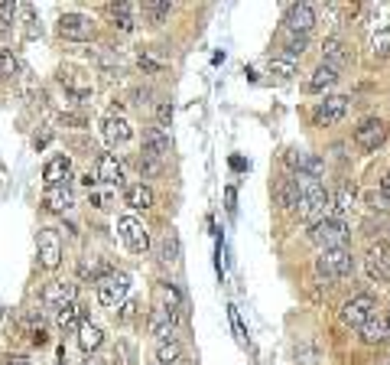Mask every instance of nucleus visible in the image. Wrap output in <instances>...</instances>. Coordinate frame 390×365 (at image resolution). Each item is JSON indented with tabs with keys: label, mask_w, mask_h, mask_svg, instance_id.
<instances>
[{
	"label": "nucleus",
	"mask_w": 390,
	"mask_h": 365,
	"mask_svg": "<svg viewBox=\"0 0 390 365\" xmlns=\"http://www.w3.org/2000/svg\"><path fill=\"white\" fill-rule=\"evenodd\" d=\"M322 63L342 72L345 65L352 63V49L345 46V43H342V39H338V36H329V39H325V43H322Z\"/></svg>",
	"instance_id": "18"
},
{
	"label": "nucleus",
	"mask_w": 390,
	"mask_h": 365,
	"mask_svg": "<svg viewBox=\"0 0 390 365\" xmlns=\"http://www.w3.org/2000/svg\"><path fill=\"white\" fill-rule=\"evenodd\" d=\"M43 206H46L49 212H59V216H65V212L75 206V193H72L69 183L49 186V189H43Z\"/></svg>",
	"instance_id": "17"
},
{
	"label": "nucleus",
	"mask_w": 390,
	"mask_h": 365,
	"mask_svg": "<svg viewBox=\"0 0 390 365\" xmlns=\"http://www.w3.org/2000/svg\"><path fill=\"white\" fill-rule=\"evenodd\" d=\"M364 271L371 280L377 284H390V241H374L371 248L364 251Z\"/></svg>",
	"instance_id": "6"
},
{
	"label": "nucleus",
	"mask_w": 390,
	"mask_h": 365,
	"mask_svg": "<svg viewBox=\"0 0 390 365\" xmlns=\"http://www.w3.org/2000/svg\"><path fill=\"white\" fill-rule=\"evenodd\" d=\"M20 14H23V4H16V0H0V23L10 26Z\"/></svg>",
	"instance_id": "37"
},
{
	"label": "nucleus",
	"mask_w": 390,
	"mask_h": 365,
	"mask_svg": "<svg viewBox=\"0 0 390 365\" xmlns=\"http://www.w3.org/2000/svg\"><path fill=\"white\" fill-rule=\"evenodd\" d=\"M371 317H374V297H371V294H358V297H352V300L342 307V323H345V327L361 329Z\"/></svg>",
	"instance_id": "10"
},
{
	"label": "nucleus",
	"mask_w": 390,
	"mask_h": 365,
	"mask_svg": "<svg viewBox=\"0 0 390 365\" xmlns=\"http://www.w3.org/2000/svg\"><path fill=\"white\" fill-rule=\"evenodd\" d=\"M94 183H98V173H82V186L94 189Z\"/></svg>",
	"instance_id": "51"
},
{
	"label": "nucleus",
	"mask_w": 390,
	"mask_h": 365,
	"mask_svg": "<svg viewBox=\"0 0 390 365\" xmlns=\"http://www.w3.org/2000/svg\"><path fill=\"white\" fill-rule=\"evenodd\" d=\"M85 323H88V313H85V307L78 300L69 303V307H62V310L55 313V327H59L62 333H72V329L78 333Z\"/></svg>",
	"instance_id": "22"
},
{
	"label": "nucleus",
	"mask_w": 390,
	"mask_h": 365,
	"mask_svg": "<svg viewBox=\"0 0 390 365\" xmlns=\"http://www.w3.org/2000/svg\"><path fill=\"white\" fill-rule=\"evenodd\" d=\"M36 255H39V265L46 268V271H55V268L62 265V238L55 228H39Z\"/></svg>",
	"instance_id": "8"
},
{
	"label": "nucleus",
	"mask_w": 390,
	"mask_h": 365,
	"mask_svg": "<svg viewBox=\"0 0 390 365\" xmlns=\"http://www.w3.org/2000/svg\"><path fill=\"white\" fill-rule=\"evenodd\" d=\"M169 14H173L169 0H146V4H140V16L146 20V26H163L169 20Z\"/></svg>",
	"instance_id": "25"
},
{
	"label": "nucleus",
	"mask_w": 390,
	"mask_h": 365,
	"mask_svg": "<svg viewBox=\"0 0 390 365\" xmlns=\"http://www.w3.org/2000/svg\"><path fill=\"white\" fill-rule=\"evenodd\" d=\"M358 333H361V339H364L367 346H377V342L390 339V327H387V319H384V317H371Z\"/></svg>",
	"instance_id": "28"
},
{
	"label": "nucleus",
	"mask_w": 390,
	"mask_h": 365,
	"mask_svg": "<svg viewBox=\"0 0 390 365\" xmlns=\"http://www.w3.org/2000/svg\"><path fill=\"white\" fill-rule=\"evenodd\" d=\"M88 202H92V206H98V209H111V196L107 193H88Z\"/></svg>",
	"instance_id": "43"
},
{
	"label": "nucleus",
	"mask_w": 390,
	"mask_h": 365,
	"mask_svg": "<svg viewBox=\"0 0 390 365\" xmlns=\"http://www.w3.org/2000/svg\"><path fill=\"white\" fill-rule=\"evenodd\" d=\"M156 255H160L163 265H176V261H179L183 245H179V232H176V228H166V232L160 235V248H156Z\"/></svg>",
	"instance_id": "26"
},
{
	"label": "nucleus",
	"mask_w": 390,
	"mask_h": 365,
	"mask_svg": "<svg viewBox=\"0 0 390 365\" xmlns=\"http://www.w3.org/2000/svg\"><path fill=\"white\" fill-rule=\"evenodd\" d=\"M273 199H276V206H280V209H286V212L296 209V212H299V202H303V189H299L296 176L280 179V183H276V189H273Z\"/></svg>",
	"instance_id": "20"
},
{
	"label": "nucleus",
	"mask_w": 390,
	"mask_h": 365,
	"mask_svg": "<svg viewBox=\"0 0 390 365\" xmlns=\"http://www.w3.org/2000/svg\"><path fill=\"white\" fill-rule=\"evenodd\" d=\"M335 82H338V69H332V65L319 63V65L313 69V75L306 78V85H303V88H306L309 95H319V92H329Z\"/></svg>",
	"instance_id": "23"
},
{
	"label": "nucleus",
	"mask_w": 390,
	"mask_h": 365,
	"mask_svg": "<svg viewBox=\"0 0 390 365\" xmlns=\"http://www.w3.org/2000/svg\"><path fill=\"white\" fill-rule=\"evenodd\" d=\"M367 49H371V59H387V55H390V23L381 26V30L371 36Z\"/></svg>",
	"instance_id": "31"
},
{
	"label": "nucleus",
	"mask_w": 390,
	"mask_h": 365,
	"mask_svg": "<svg viewBox=\"0 0 390 365\" xmlns=\"http://www.w3.org/2000/svg\"><path fill=\"white\" fill-rule=\"evenodd\" d=\"M101 137H104L111 147H117V144H127V140L134 137V127H130V121L124 115H107L104 121H101Z\"/></svg>",
	"instance_id": "14"
},
{
	"label": "nucleus",
	"mask_w": 390,
	"mask_h": 365,
	"mask_svg": "<svg viewBox=\"0 0 390 365\" xmlns=\"http://www.w3.org/2000/svg\"><path fill=\"white\" fill-rule=\"evenodd\" d=\"M160 170H163V160H153V157H143V160H140V173H143V176H156Z\"/></svg>",
	"instance_id": "40"
},
{
	"label": "nucleus",
	"mask_w": 390,
	"mask_h": 365,
	"mask_svg": "<svg viewBox=\"0 0 390 365\" xmlns=\"http://www.w3.org/2000/svg\"><path fill=\"white\" fill-rule=\"evenodd\" d=\"M169 134L163 127H146L143 131V157H153V160H166L169 157Z\"/></svg>",
	"instance_id": "19"
},
{
	"label": "nucleus",
	"mask_w": 390,
	"mask_h": 365,
	"mask_svg": "<svg viewBox=\"0 0 390 365\" xmlns=\"http://www.w3.org/2000/svg\"><path fill=\"white\" fill-rule=\"evenodd\" d=\"M224 202H228V212H234V209H237V189H234V186L224 189Z\"/></svg>",
	"instance_id": "45"
},
{
	"label": "nucleus",
	"mask_w": 390,
	"mask_h": 365,
	"mask_svg": "<svg viewBox=\"0 0 390 365\" xmlns=\"http://www.w3.org/2000/svg\"><path fill=\"white\" fill-rule=\"evenodd\" d=\"M283 164L290 166L296 176H313L319 179L322 173H325V160L315 154H306V150H286L283 154Z\"/></svg>",
	"instance_id": "9"
},
{
	"label": "nucleus",
	"mask_w": 390,
	"mask_h": 365,
	"mask_svg": "<svg viewBox=\"0 0 390 365\" xmlns=\"http://www.w3.org/2000/svg\"><path fill=\"white\" fill-rule=\"evenodd\" d=\"M322 362V356H319V349H315V342L313 339H303L296 346V365H319Z\"/></svg>",
	"instance_id": "35"
},
{
	"label": "nucleus",
	"mask_w": 390,
	"mask_h": 365,
	"mask_svg": "<svg viewBox=\"0 0 390 365\" xmlns=\"http://www.w3.org/2000/svg\"><path fill=\"white\" fill-rule=\"evenodd\" d=\"M130 290V277L124 271H111L107 277L98 280V303L101 307H121L127 300Z\"/></svg>",
	"instance_id": "7"
},
{
	"label": "nucleus",
	"mask_w": 390,
	"mask_h": 365,
	"mask_svg": "<svg viewBox=\"0 0 390 365\" xmlns=\"http://www.w3.org/2000/svg\"><path fill=\"white\" fill-rule=\"evenodd\" d=\"M49 140H53V134H39V137L36 140H33V147H36V150H43V147H46V144H49Z\"/></svg>",
	"instance_id": "50"
},
{
	"label": "nucleus",
	"mask_w": 390,
	"mask_h": 365,
	"mask_svg": "<svg viewBox=\"0 0 390 365\" xmlns=\"http://www.w3.org/2000/svg\"><path fill=\"white\" fill-rule=\"evenodd\" d=\"M176 365H192V362H189V359H179V362H176Z\"/></svg>",
	"instance_id": "56"
},
{
	"label": "nucleus",
	"mask_w": 390,
	"mask_h": 365,
	"mask_svg": "<svg viewBox=\"0 0 390 365\" xmlns=\"http://www.w3.org/2000/svg\"><path fill=\"white\" fill-rule=\"evenodd\" d=\"M387 140V125H384L381 117H364L358 127H354V144H358L361 150H377Z\"/></svg>",
	"instance_id": "11"
},
{
	"label": "nucleus",
	"mask_w": 390,
	"mask_h": 365,
	"mask_svg": "<svg viewBox=\"0 0 390 365\" xmlns=\"http://www.w3.org/2000/svg\"><path fill=\"white\" fill-rule=\"evenodd\" d=\"M59 36L62 39H75V43H85V39H92L94 33V23H92V16H85V14H62L59 16Z\"/></svg>",
	"instance_id": "12"
},
{
	"label": "nucleus",
	"mask_w": 390,
	"mask_h": 365,
	"mask_svg": "<svg viewBox=\"0 0 390 365\" xmlns=\"http://www.w3.org/2000/svg\"><path fill=\"white\" fill-rule=\"evenodd\" d=\"M348 238H352V228L348 222L338 216L332 218H322L315 226H309V241H313L315 248L329 251V248H348Z\"/></svg>",
	"instance_id": "1"
},
{
	"label": "nucleus",
	"mask_w": 390,
	"mask_h": 365,
	"mask_svg": "<svg viewBox=\"0 0 390 365\" xmlns=\"http://www.w3.org/2000/svg\"><path fill=\"white\" fill-rule=\"evenodd\" d=\"M20 72V59L13 55V49L0 46V78H13Z\"/></svg>",
	"instance_id": "36"
},
{
	"label": "nucleus",
	"mask_w": 390,
	"mask_h": 365,
	"mask_svg": "<svg viewBox=\"0 0 390 365\" xmlns=\"http://www.w3.org/2000/svg\"><path fill=\"white\" fill-rule=\"evenodd\" d=\"M114 359L121 365H134V349H130L127 342H117V346H114Z\"/></svg>",
	"instance_id": "41"
},
{
	"label": "nucleus",
	"mask_w": 390,
	"mask_h": 365,
	"mask_svg": "<svg viewBox=\"0 0 390 365\" xmlns=\"http://www.w3.org/2000/svg\"><path fill=\"white\" fill-rule=\"evenodd\" d=\"M69 173H72V157L69 154H55L46 160L43 166V186H59V183H69Z\"/></svg>",
	"instance_id": "15"
},
{
	"label": "nucleus",
	"mask_w": 390,
	"mask_h": 365,
	"mask_svg": "<svg viewBox=\"0 0 390 365\" xmlns=\"http://www.w3.org/2000/svg\"><path fill=\"white\" fill-rule=\"evenodd\" d=\"M140 7H134V4H107V16H111V26L121 33H134V26H137V20H134V14H137Z\"/></svg>",
	"instance_id": "24"
},
{
	"label": "nucleus",
	"mask_w": 390,
	"mask_h": 365,
	"mask_svg": "<svg viewBox=\"0 0 390 365\" xmlns=\"http://www.w3.org/2000/svg\"><path fill=\"white\" fill-rule=\"evenodd\" d=\"M286 30L290 33H303V36H309V30L315 26V7L313 4H290L286 7Z\"/></svg>",
	"instance_id": "13"
},
{
	"label": "nucleus",
	"mask_w": 390,
	"mask_h": 365,
	"mask_svg": "<svg viewBox=\"0 0 390 365\" xmlns=\"http://www.w3.org/2000/svg\"><path fill=\"white\" fill-rule=\"evenodd\" d=\"M169 121H173V105H169V101H160V105H156V127L166 131Z\"/></svg>",
	"instance_id": "39"
},
{
	"label": "nucleus",
	"mask_w": 390,
	"mask_h": 365,
	"mask_svg": "<svg viewBox=\"0 0 390 365\" xmlns=\"http://www.w3.org/2000/svg\"><path fill=\"white\" fill-rule=\"evenodd\" d=\"M348 108H352V98H348V95H325L313 108V121L319 127H332V125H338V121H345Z\"/></svg>",
	"instance_id": "5"
},
{
	"label": "nucleus",
	"mask_w": 390,
	"mask_h": 365,
	"mask_svg": "<svg viewBox=\"0 0 390 365\" xmlns=\"http://www.w3.org/2000/svg\"><path fill=\"white\" fill-rule=\"evenodd\" d=\"M98 183H104L107 189H117V186H124V166L117 164V157H111V154H101L98 157Z\"/></svg>",
	"instance_id": "21"
},
{
	"label": "nucleus",
	"mask_w": 390,
	"mask_h": 365,
	"mask_svg": "<svg viewBox=\"0 0 390 365\" xmlns=\"http://www.w3.org/2000/svg\"><path fill=\"white\" fill-rule=\"evenodd\" d=\"M384 319H387V327H390V310H387V317H384Z\"/></svg>",
	"instance_id": "57"
},
{
	"label": "nucleus",
	"mask_w": 390,
	"mask_h": 365,
	"mask_svg": "<svg viewBox=\"0 0 390 365\" xmlns=\"http://www.w3.org/2000/svg\"><path fill=\"white\" fill-rule=\"evenodd\" d=\"M247 166H251V164H247L244 157H231V170H237V173H241V170H247Z\"/></svg>",
	"instance_id": "49"
},
{
	"label": "nucleus",
	"mask_w": 390,
	"mask_h": 365,
	"mask_svg": "<svg viewBox=\"0 0 390 365\" xmlns=\"http://www.w3.org/2000/svg\"><path fill=\"white\" fill-rule=\"evenodd\" d=\"M101 342H104V329L94 327V323H85L82 329H78V346H82L88 356H94V352L101 349Z\"/></svg>",
	"instance_id": "29"
},
{
	"label": "nucleus",
	"mask_w": 390,
	"mask_h": 365,
	"mask_svg": "<svg viewBox=\"0 0 390 365\" xmlns=\"http://www.w3.org/2000/svg\"><path fill=\"white\" fill-rule=\"evenodd\" d=\"M78 297V287L75 284H69V280H55V284H49L46 294H43V303H46L49 310L59 313L62 307H69V303H75Z\"/></svg>",
	"instance_id": "16"
},
{
	"label": "nucleus",
	"mask_w": 390,
	"mask_h": 365,
	"mask_svg": "<svg viewBox=\"0 0 390 365\" xmlns=\"http://www.w3.org/2000/svg\"><path fill=\"white\" fill-rule=\"evenodd\" d=\"M179 359H183V346H179V339L156 342V362L160 365H176Z\"/></svg>",
	"instance_id": "30"
},
{
	"label": "nucleus",
	"mask_w": 390,
	"mask_h": 365,
	"mask_svg": "<svg viewBox=\"0 0 390 365\" xmlns=\"http://www.w3.org/2000/svg\"><path fill=\"white\" fill-rule=\"evenodd\" d=\"M124 206L127 209H150L153 206V189L146 183H134V186L124 189Z\"/></svg>",
	"instance_id": "27"
},
{
	"label": "nucleus",
	"mask_w": 390,
	"mask_h": 365,
	"mask_svg": "<svg viewBox=\"0 0 390 365\" xmlns=\"http://www.w3.org/2000/svg\"><path fill=\"white\" fill-rule=\"evenodd\" d=\"M381 228H384V232H390V218H384V222H381Z\"/></svg>",
	"instance_id": "55"
},
{
	"label": "nucleus",
	"mask_w": 390,
	"mask_h": 365,
	"mask_svg": "<svg viewBox=\"0 0 390 365\" xmlns=\"http://www.w3.org/2000/svg\"><path fill=\"white\" fill-rule=\"evenodd\" d=\"M150 88H134V105H140V108H143V105H150Z\"/></svg>",
	"instance_id": "44"
},
{
	"label": "nucleus",
	"mask_w": 390,
	"mask_h": 365,
	"mask_svg": "<svg viewBox=\"0 0 390 365\" xmlns=\"http://www.w3.org/2000/svg\"><path fill=\"white\" fill-rule=\"evenodd\" d=\"M137 65L143 69V75H160V72L166 69V59H160L153 49H140V53H137Z\"/></svg>",
	"instance_id": "33"
},
{
	"label": "nucleus",
	"mask_w": 390,
	"mask_h": 365,
	"mask_svg": "<svg viewBox=\"0 0 390 365\" xmlns=\"http://www.w3.org/2000/svg\"><path fill=\"white\" fill-rule=\"evenodd\" d=\"M270 75L293 78L296 75V63H290V59H270Z\"/></svg>",
	"instance_id": "38"
},
{
	"label": "nucleus",
	"mask_w": 390,
	"mask_h": 365,
	"mask_svg": "<svg viewBox=\"0 0 390 365\" xmlns=\"http://www.w3.org/2000/svg\"><path fill=\"white\" fill-rule=\"evenodd\" d=\"M354 271V255L352 248H329L315 258V274L325 280H338V277H348Z\"/></svg>",
	"instance_id": "2"
},
{
	"label": "nucleus",
	"mask_w": 390,
	"mask_h": 365,
	"mask_svg": "<svg viewBox=\"0 0 390 365\" xmlns=\"http://www.w3.org/2000/svg\"><path fill=\"white\" fill-rule=\"evenodd\" d=\"M134 310H137V303H134V300H127V303H124V307H121V319H130V317H134Z\"/></svg>",
	"instance_id": "48"
},
{
	"label": "nucleus",
	"mask_w": 390,
	"mask_h": 365,
	"mask_svg": "<svg viewBox=\"0 0 390 365\" xmlns=\"http://www.w3.org/2000/svg\"><path fill=\"white\" fill-rule=\"evenodd\" d=\"M309 49V36H303V33H290L286 30V36H283V53H286V59H299V55Z\"/></svg>",
	"instance_id": "32"
},
{
	"label": "nucleus",
	"mask_w": 390,
	"mask_h": 365,
	"mask_svg": "<svg viewBox=\"0 0 390 365\" xmlns=\"http://www.w3.org/2000/svg\"><path fill=\"white\" fill-rule=\"evenodd\" d=\"M228 317H231V327H234L237 339H241V342H247V329H244V323H241V313H237L234 307H231V310H228Z\"/></svg>",
	"instance_id": "42"
},
{
	"label": "nucleus",
	"mask_w": 390,
	"mask_h": 365,
	"mask_svg": "<svg viewBox=\"0 0 390 365\" xmlns=\"http://www.w3.org/2000/svg\"><path fill=\"white\" fill-rule=\"evenodd\" d=\"M7 33H10V26H7V23H0V43L7 39Z\"/></svg>",
	"instance_id": "54"
},
{
	"label": "nucleus",
	"mask_w": 390,
	"mask_h": 365,
	"mask_svg": "<svg viewBox=\"0 0 390 365\" xmlns=\"http://www.w3.org/2000/svg\"><path fill=\"white\" fill-rule=\"evenodd\" d=\"M78 365H104V359H98V356H88L85 362H78Z\"/></svg>",
	"instance_id": "53"
},
{
	"label": "nucleus",
	"mask_w": 390,
	"mask_h": 365,
	"mask_svg": "<svg viewBox=\"0 0 390 365\" xmlns=\"http://www.w3.org/2000/svg\"><path fill=\"white\" fill-rule=\"evenodd\" d=\"M117 235H121V241L134 251V255H146V251H150V232H146V226L137 216L117 218Z\"/></svg>",
	"instance_id": "4"
},
{
	"label": "nucleus",
	"mask_w": 390,
	"mask_h": 365,
	"mask_svg": "<svg viewBox=\"0 0 390 365\" xmlns=\"http://www.w3.org/2000/svg\"><path fill=\"white\" fill-rule=\"evenodd\" d=\"M179 319H183V313L173 310V307H166V303H156L153 310H150V317H146V327H150V333L156 336V342L163 339H176V327Z\"/></svg>",
	"instance_id": "3"
},
{
	"label": "nucleus",
	"mask_w": 390,
	"mask_h": 365,
	"mask_svg": "<svg viewBox=\"0 0 390 365\" xmlns=\"http://www.w3.org/2000/svg\"><path fill=\"white\" fill-rule=\"evenodd\" d=\"M0 365H33V362H30V359H23V356H7Z\"/></svg>",
	"instance_id": "47"
},
{
	"label": "nucleus",
	"mask_w": 390,
	"mask_h": 365,
	"mask_svg": "<svg viewBox=\"0 0 390 365\" xmlns=\"http://www.w3.org/2000/svg\"><path fill=\"white\" fill-rule=\"evenodd\" d=\"M107 274H111V271H104V268H101V261H98V258H92V255H85L82 261H78V277H82V280L92 277L94 284H98V280L107 277Z\"/></svg>",
	"instance_id": "34"
},
{
	"label": "nucleus",
	"mask_w": 390,
	"mask_h": 365,
	"mask_svg": "<svg viewBox=\"0 0 390 365\" xmlns=\"http://www.w3.org/2000/svg\"><path fill=\"white\" fill-rule=\"evenodd\" d=\"M46 342H49L46 329H43V327H36V329H33V346H46Z\"/></svg>",
	"instance_id": "46"
},
{
	"label": "nucleus",
	"mask_w": 390,
	"mask_h": 365,
	"mask_svg": "<svg viewBox=\"0 0 390 365\" xmlns=\"http://www.w3.org/2000/svg\"><path fill=\"white\" fill-rule=\"evenodd\" d=\"M381 193H384V196H390V170L381 176Z\"/></svg>",
	"instance_id": "52"
}]
</instances>
